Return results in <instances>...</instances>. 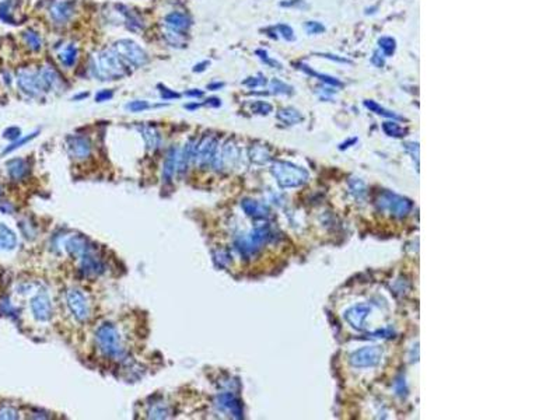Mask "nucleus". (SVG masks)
I'll return each mask as SVG.
<instances>
[{
    "instance_id": "obj_16",
    "label": "nucleus",
    "mask_w": 560,
    "mask_h": 420,
    "mask_svg": "<svg viewBox=\"0 0 560 420\" xmlns=\"http://www.w3.org/2000/svg\"><path fill=\"white\" fill-rule=\"evenodd\" d=\"M370 312H371L370 305H367V304H358V305H354V307L346 311L345 320L354 329H363L364 328L365 320H367V317H368Z\"/></svg>"
},
{
    "instance_id": "obj_36",
    "label": "nucleus",
    "mask_w": 560,
    "mask_h": 420,
    "mask_svg": "<svg viewBox=\"0 0 560 420\" xmlns=\"http://www.w3.org/2000/svg\"><path fill=\"white\" fill-rule=\"evenodd\" d=\"M270 87H272V90H273V92H276V94H286V95H289V94L293 92V88H292L290 85H287L286 83L280 81L279 79L272 80V81H270Z\"/></svg>"
},
{
    "instance_id": "obj_27",
    "label": "nucleus",
    "mask_w": 560,
    "mask_h": 420,
    "mask_svg": "<svg viewBox=\"0 0 560 420\" xmlns=\"http://www.w3.org/2000/svg\"><path fill=\"white\" fill-rule=\"evenodd\" d=\"M277 118L287 125H296L303 121V115L294 108H283L277 112Z\"/></svg>"
},
{
    "instance_id": "obj_56",
    "label": "nucleus",
    "mask_w": 560,
    "mask_h": 420,
    "mask_svg": "<svg viewBox=\"0 0 560 420\" xmlns=\"http://www.w3.org/2000/svg\"><path fill=\"white\" fill-rule=\"evenodd\" d=\"M321 56H322V58H328V59H332V60H338V62H347V60H346V59H340V58H338V56H336V58H335V56H333V55H328V53H322V55H321Z\"/></svg>"
},
{
    "instance_id": "obj_1",
    "label": "nucleus",
    "mask_w": 560,
    "mask_h": 420,
    "mask_svg": "<svg viewBox=\"0 0 560 420\" xmlns=\"http://www.w3.org/2000/svg\"><path fill=\"white\" fill-rule=\"evenodd\" d=\"M92 74L100 80H117L126 74V67L114 51H103L91 62Z\"/></svg>"
},
{
    "instance_id": "obj_42",
    "label": "nucleus",
    "mask_w": 560,
    "mask_h": 420,
    "mask_svg": "<svg viewBox=\"0 0 560 420\" xmlns=\"http://www.w3.org/2000/svg\"><path fill=\"white\" fill-rule=\"evenodd\" d=\"M213 256H215V262L219 266H226L230 262V255H228L227 251H217L213 254Z\"/></svg>"
},
{
    "instance_id": "obj_23",
    "label": "nucleus",
    "mask_w": 560,
    "mask_h": 420,
    "mask_svg": "<svg viewBox=\"0 0 560 420\" xmlns=\"http://www.w3.org/2000/svg\"><path fill=\"white\" fill-rule=\"evenodd\" d=\"M241 207L248 216L254 217V219H263L269 215V210L263 204L252 199H244L241 202Z\"/></svg>"
},
{
    "instance_id": "obj_13",
    "label": "nucleus",
    "mask_w": 560,
    "mask_h": 420,
    "mask_svg": "<svg viewBox=\"0 0 560 420\" xmlns=\"http://www.w3.org/2000/svg\"><path fill=\"white\" fill-rule=\"evenodd\" d=\"M216 405L222 407L223 410H227L235 419H242V405L240 399L233 392H222L216 398Z\"/></svg>"
},
{
    "instance_id": "obj_46",
    "label": "nucleus",
    "mask_w": 560,
    "mask_h": 420,
    "mask_svg": "<svg viewBox=\"0 0 560 420\" xmlns=\"http://www.w3.org/2000/svg\"><path fill=\"white\" fill-rule=\"evenodd\" d=\"M256 55H261V59L263 60V62H266L267 65L273 66V67H276V69H282V65H280V63H277L276 60L269 59V58H267L266 52H263V51H256Z\"/></svg>"
},
{
    "instance_id": "obj_31",
    "label": "nucleus",
    "mask_w": 560,
    "mask_h": 420,
    "mask_svg": "<svg viewBox=\"0 0 560 420\" xmlns=\"http://www.w3.org/2000/svg\"><path fill=\"white\" fill-rule=\"evenodd\" d=\"M300 69L301 70H304V72H307L308 74H311V76H315V77H318L321 81H324V83H326V84H331V85H335V87H342V83L339 81L338 79H335V77H332V76H326V74H319V73L314 72V70H311L308 66L306 65H300Z\"/></svg>"
},
{
    "instance_id": "obj_40",
    "label": "nucleus",
    "mask_w": 560,
    "mask_h": 420,
    "mask_svg": "<svg viewBox=\"0 0 560 420\" xmlns=\"http://www.w3.org/2000/svg\"><path fill=\"white\" fill-rule=\"evenodd\" d=\"M0 419H19V412L12 406H0Z\"/></svg>"
},
{
    "instance_id": "obj_4",
    "label": "nucleus",
    "mask_w": 560,
    "mask_h": 420,
    "mask_svg": "<svg viewBox=\"0 0 560 420\" xmlns=\"http://www.w3.org/2000/svg\"><path fill=\"white\" fill-rule=\"evenodd\" d=\"M270 238L272 233L267 227H258L251 231L249 236L240 237L235 241V247L244 258H249L261 250L262 245H265Z\"/></svg>"
},
{
    "instance_id": "obj_7",
    "label": "nucleus",
    "mask_w": 560,
    "mask_h": 420,
    "mask_svg": "<svg viewBox=\"0 0 560 420\" xmlns=\"http://www.w3.org/2000/svg\"><path fill=\"white\" fill-rule=\"evenodd\" d=\"M217 146H219L217 139L215 136H210V135H205L195 145L194 158L202 170H208L209 165L213 164V160H215L216 153L219 149Z\"/></svg>"
},
{
    "instance_id": "obj_43",
    "label": "nucleus",
    "mask_w": 560,
    "mask_h": 420,
    "mask_svg": "<svg viewBox=\"0 0 560 420\" xmlns=\"http://www.w3.org/2000/svg\"><path fill=\"white\" fill-rule=\"evenodd\" d=\"M306 28L308 34H319L325 31V27L322 26L321 23H318V21H308Z\"/></svg>"
},
{
    "instance_id": "obj_28",
    "label": "nucleus",
    "mask_w": 560,
    "mask_h": 420,
    "mask_svg": "<svg viewBox=\"0 0 560 420\" xmlns=\"http://www.w3.org/2000/svg\"><path fill=\"white\" fill-rule=\"evenodd\" d=\"M169 413H171V409H169L168 403H164V402L154 403L149 409L150 419H165V417H168Z\"/></svg>"
},
{
    "instance_id": "obj_38",
    "label": "nucleus",
    "mask_w": 560,
    "mask_h": 420,
    "mask_svg": "<svg viewBox=\"0 0 560 420\" xmlns=\"http://www.w3.org/2000/svg\"><path fill=\"white\" fill-rule=\"evenodd\" d=\"M251 110L255 114H261V115H266L269 112H272V105L267 104L265 101H256L254 104L251 105Z\"/></svg>"
},
{
    "instance_id": "obj_22",
    "label": "nucleus",
    "mask_w": 560,
    "mask_h": 420,
    "mask_svg": "<svg viewBox=\"0 0 560 420\" xmlns=\"http://www.w3.org/2000/svg\"><path fill=\"white\" fill-rule=\"evenodd\" d=\"M137 129H139V132L142 133V136H143L144 142H146L147 149H149V150H156L157 147L160 146V142H161L160 133L157 132L156 128H153V126H149V125H139L137 126Z\"/></svg>"
},
{
    "instance_id": "obj_45",
    "label": "nucleus",
    "mask_w": 560,
    "mask_h": 420,
    "mask_svg": "<svg viewBox=\"0 0 560 420\" xmlns=\"http://www.w3.org/2000/svg\"><path fill=\"white\" fill-rule=\"evenodd\" d=\"M20 136H21V131H20L19 128H14V126H12V128H9V129L3 132V138L9 139V140H13V142L20 139Z\"/></svg>"
},
{
    "instance_id": "obj_9",
    "label": "nucleus",
    "mask_w": 560,
    "mask_h": 420,
    "mask_svg": "<svg viewBox=\"0 0 560 420\" xmlns=\"http://www.w3.org/2000/svg\"><path fill=\"white\" fill-rule=\"evenodd\" d=\"M17 84L21 88V91L31 97H38L42 92L46 91L45 85L42 83L38 73H33L30 70H20L17 74Z\"/></svg>"
},
{
    "instance_id": "obj_18",
    "label": "nucleus",
    "mask_w": 560,
    "mask_h": 420,
    "mask_svg": "<svg viewBox=\"0 0 560 420\" xmlns=\"http://www.w3.org/2000/svg\"><path fill=\"white\" fill-rule=\"evenodd\" d=\"M73 12H74V3L73 2H60L51 9V17L58 24H63V23L72 19Z\"/></svg>"
},
{
    "instance_id": "obj_41",
    "label": "nucleus",
    "mask_w": 560,
    "mask_h": 420,
    "mask_svg": "<svg viewBox=\"0 0 560 420\" xmlns=\"http://www.w3.org/2000/svg\"><path fill=\"white\" fill-rule=\"evenodd\" d=\"M242 84L248 85V87H251V88H255V87H261V85L266 84V79H265L263 76H256V77H248L247 80H244V81H242Z\"/></svg>"
},
{
    "instance_id": "obj_14",
    "label": "nucleus",
    "mask_w": 560,
    "mask_h": 420,
    "mask_svg": "<svg viewBox=\"0 0 560 420\" xmlns=\"http://www.w3.org/2000/svg\"><path fill=\"white\" fill-rule=\"evenodd\" d=\"M80 272L87 277H96L104 272V265L101 262V259L96 255V251L80 258Z\"/></svg>"
},
{
    "instance_id": "obj_51",
    "label": "nucleus",
    "mask_w": 560,
    "mask_h": 420,
    "mask_svg": "<svg viewBox=\"0 0 560 420\" xmlns=\"http://www.w3.org/2000/svg\"><path fill=\"white\" fill-rule=\"evenodd\" d=\"M381 56H384V55H381ZM378 53H374V56H372V63L376 66H378V67H383L384 66V59L381 58Z\"/></svg>"
},
{
    "instance_id": "obj_47",
    "label": "nucleus",
    "mask_w": 560,
    "mask_h": 420,
    "mask_svg": "<svg viewBox=\"0 0 560 420\" xmlns=\"http://www.w3.org/2000/svg\"><path fill=\"white\" fill-rule=\"evenodd\" d=\"M112 95H114V92H112V91H108V90H103V91L97 92V95H96V101H97V102H104V101H108V99H111Z\"/></svg>"
},
{
    "instance_id": "obj_10",
    "label": "nucleus",
    "mask_w": 560,
    "mask_h": 420,
    "mask_svg": "<svg viewBox=\"0 0 560 420\" xmlns=\"http://www.w3.org/2000/svg\"><path fill=\"white\" fill-rule=\"evenodd\" d=\"M383 359V350L378 346H367L354 352L350 356V363L352 366L358 368L364 367H374Z\"/></svg>"
},
{
    "instance_id": "obj_54",
    "label": "nucleus",
    "mask_w": 560,
    "mask_h": 420,
    "mask_svg": "<svg viewBox=\"0 0 560 420\" xmlns=\"http://www.w3.org/2000/svg\"><path fill=\"white\" fill-rule=\"evenodd\" d=\"M222 87H224V83H212V84H208L209 90H213V91H216V90H220Z\"/></svg>"
},
{
    "instance_id": "obj_17",
    "label": "nucleus",
    "mask_w": 560,
    "mask_h": 420,
    "mask_svg": "<svg viewBox=\"0 0 560 420\" xmlns=\"http://www.w3.org/2000/svg\"><path fill=\"white\" fill-rule=\"evenodd\" d=\"M191 24H192V20L186 14L179 13V12H172L165 17V26L172 31H178V33L186 31Z\"/></svg>"
},
{
    "instance_id": "obj_26",
    "label": "nucleus",
    "mask_w": 560,
    "mask_h": 420,
    "mask_svg": "<svg viewBox=\"0 0 560 420\" xmlns=\"http://www.w3.org/2000/svg\"><path fill=\"white\" fill-rule=\"evenodd\" d=\"M16 245H17V237H16V234L7 227L6 224H0V248L13 250Z\"/></svg>"
},
{
    "instance_id": "obj_48",
    "label": "nucleus",
    "mask_w": 560,
    "mask_h": 420,
    "mask_svg": "<svg viewBox=\"0 0 560 420\" xmlns=\"http://www.w3.org/2000/svg\"><path fill=\"white\" fill-rule=\"evenodd\" d=\"M161 98H164V99L179 98V94H178V92L171 91V90H169V88H167V87H163V90H161Z\"/></svg>"
},
{
    "instance_id": "obj_50",
    "label": "nucleus",
    "mask_w": 560,
    "mask_h": 420,
    "mask_svg": "<svg viewBox=\"0 0 560 420\" xmlns=\"http://www.w3.org/2000/svg\"><path fill=\"white\" fill-rule=\"evenodd\" d=\"M406 149L411 151L413 158H416V161L419 160V146L417 143H406Z\"/></svg>"
},
{
    "instance_id": "obj_11",
    "label": "nucleus",
    "mask_w": 560,
    "mask_h": 420,
    "mask_svg": "<svg viewBox=\"0 0 560 420\" xmlns=\"http://www.w3.org/2000/svg\"><path fill=\"white\" fill-rule=\"evenodd\" d=\"M66 145H67L69 154L77 161L85 160L91 156V142L85 136H77V135L69 136L66 140Z\"/></svg>"
},
{
    "instance_id": "obj_37",
    "label": "nucleus",
    "mask_w": 560,
    "mask_h": 420,
    "mask_svg": "<svg viewBox=\"0 0 560 420\" xmlns=\"http://www.w3.org/2000/svg\"><path fill=\"white\" fill-rule=\"evenodd\" d=\"M125 108L131 112H142V111H146V110H149L150 104L147 102V101H143V99H135V101L128 102Z\"/></svg>"
},
{
    "instance_id": "obj_29",
    "label": "nucleus",
    "mask_w": 560,
    "mask_h": 420,
    "mask_svg": "<svg viewBox=\"0 0 560 420\" xmlns=\"http://www.w3.org/2000/svg\"><path fill=\"white\" fill-rule=\"evenodd\" d=\"M23 38H24V41H26L27 46H28L30 49L35 51V52L42 48V40H41V37L38 35V33H35L34 30H27V31H24V33H23Z\"/></svg>"
},
{
    "instance_id": "obj_33",
    "label": "nucleus",
    "mask_w": 560,
    "mask_h": 420,
    "mask_svg": "<svg viewBox=\"0 0 560 420\" xmlns=\"http://www.w3.org/2000/svg\"><path fill=\"white\" fill-rule=\"evenodd\" d=\"M38 131H35L34 133H31V135H28V136H26V138H21V139H17V140H14L12 145L9 146V147H6L5 150H3V156H6V154H9V153H12V151L17 150L19 147H21V146H24L26 143H28V142H31L33 139H35L37 136H38Z\"/></svg>"
},
{
    "instance_id": "obj_3",
    "label": "nucleus",
    "mask_w": 560,
    "mask_h": 420,
    "mask_svg": "<svg viewBox=\"0 0 560 420\" xmlns=\"http://www.w3.org/2000/svg\"><path fill=\"white\" fill-rule=\"evenodd\" d=\"M272 174L282 188H297L308 181V172L304 168L286 161H276L272 165Z\"/></svg>"
},
{
    "instance_id": "obj_39",
    "label": "nucleus",
    "mask_w": 560,
    "mask_h": 420,
    "mask_svg": "<svg viewBox=\"0 0 560 420\" xmlns=\"http://www.w3.org/2000/svg\"><path fill=\"white\" fill-rule=\"evenodd\" d=\"M165 38H167V41H168L169 44H172L174 46L183 44L182 34L178 33V31H172V30H168V31L165 33Z\"/></svg>"
},
{
    "instance_id": "obj_19",
    "label": "nucleus",
    "mask_w": 560,
    "mask_h": 420,
    "mask_svg": "<svg viewBox=\"0 0 560 420\" xmlns=\"http://www.w3.org/2000/svg\"><path fill=\"white\" fill-rule=\"evenodd\" d=\"M176 160H178V150L175 146H172L168 151L167 156L164 158L163 163V181L164 184H169L172 181V177L176 171Z\"/></svg>"
},
{
    "instance_id": "obj_24",
    "label": "nucleus",
    "mask_w": 560,
    "mask_h": 420,
    "mask_svg": "<svg viewBox=\"0 0 560 420\" xmlns=\"http://www.w3.org/2000/svg\"><path fill=\"white\" fill-rule=\"evenodd\" d=\"M7 171H9V175L12 179L19 181V179H23L27 175L28 165L23 158H14V160H10L7 163Z\"/></svg>"
},
{
    "instance_id": "obj_34",
    "label": "nucleus",
    "mask_w": 560,
    "mask_h": 420,
    "mask_svg": "<svg viewBox=\"0 0 560 420\" xmlns=\"http://www.w3.org/2000/svg\"><path fill=\"white\" fill-rule=\"evenodd\" d=\"M378 44H380V48H381V51H383V55H385V56H391L392 53L395 52V40L394 38H391V37H384V38H381V40L378 41Z\"/></svg>"
},
{
    "instance_id": "obj_25",
    "label": "nucleus",
    "mask_w": 560,
    "mask_h": 420,
    "mask_svg": "<svg viewBox=\"0 0 560 420\" xmlns=\"http://www.w3.org/2000/svg\"><path fill=\"white\" fill-rule=\"evenodd\" d=\"M249 158L255 164H266L270 160V153L266 146L262 145H252L249 147Z\"/></svg>"
},
{
    "instance_id": "obj_5",
    "label": "nucleus",
    "mask_w": 560,
    "mask_h": 420,
    "mask_svg": "<svg viewBox=\"0 0 560 420\" xmlns=\"http://www.w3.org/2000/svg\"><path fill=\"white\" fill-rule=\"evenodd\" d=\"M377 204L381 210L388 212L390 215H392L394 217H399V219L408 216L411 213L412 207H413L412 200L399 196V195H395V193L388 192V190H385L380 195Z\"/></svg>"
},
{
    "instance_id": "obj_44",
    "label": "nucleus",
    "mask_w": 560,
    "mask_h": 420,
    "mask_svg": "<svg viewBox=\"0 0 560 420\" xmlns=\"http://www.w3.org/2000/svg\"><path fill=\"white\" fill-rule=\"evenodd\" d=\"M277 30H279V33L282 34V37H283L285 40L287 41L294 40V31L292 27L286 26V24H280V26H277Z\"/></svg>"
},
{
    "instance_id": "obj_8",
    "label": "nucleus",
    "mask_w": 560,
    "mask_h": 420,
    "mask_svg": "<svg viewBox=\"0 0 560 420\" xmlns=\"http://www.w3.org/2000/svg\"><path fill=\"white\" fill-rule=\"evenodd\" d=\"M66 301L67 307L72 311L73 317L78 322H85L90 318V305L85 298V295L77 289L67 290L66 293Z\"/></svg>"
},
{
    "instance_id": "obj_21",
    "label": "nucleus",
    "mask_w": 560,
    "mask_h": 420,
    "mask_svg": "<svg viewBox=\"0 0 560 420\" xmlns=\"http://www.w3.org/2000/svg\"><path fill=\"white\" fill-rule=\"evenodd\" d=\"M194 150H195V140L191 139V140H188L185 143L182 151L179 153L178 160H176V172L179 175H182L183 172L188 170L189 161L194 158Z\"/></svg>"
},
{
    "instance_id": "obj_12",
    "label": "nucleus",
    "mask_w": 560,
    "mask_h": 420,
    "mask_svg": "<svg viewBox=\"0 0 560 420\" xmlns=\"http://www.w3.org/2000/svg\"><path fill=\"white\" fill-rule=\"evenodd\" d=\"M31 311L37 321L46 322L52 317V304L46 291H39L31 300Z\"/></svg>"
},
{
    "instance_id": "obj_32",
    "label": "nucleus",
    "mask_w": 560,
    "mask_h": 420,
    "mask_svg": "<svg viewBox=\"0 0 560 420\" xmlns=\"http://www.w3.org/2000/svg\"><path fill=\"white\" fill-rule=\"evenodd\" d=\"M364 105L370 110V111L376 112V114L381 115V117H387V118H392V119H401V117H398L397 114H394V112L388 111V110H385V108H383V107H380V105H378L377 102H374V101H364Z\"/></svg>"
},
{
    "instance_id": "obj_15",
    "label": "nucleus",
    "mask_w": 560,
    "mask_h": 420,
    "mask_svg": "<svg viewBox=\"0 0 560 420\" xmlns=\"http://www.w3.org/2000/svg\"><path fill=\"white\" fill-rule=\"evenodd\" d=\"M66 250L74 258H83L87 254H90L92 251H96L94 245H91V243L81 236H74L72 238L67 240L66 243Z\"/></svg>"
},
{
    "instance_id": "obj_57",
    "label": "nucleus",
    "mask_w": 560,
    "mask_h": 420,
    "mask_svg": "<svg viewBox=\"0 0 560 420\" xmlns=\"http://www.w3.org/2000/svg\"><path fill=\"white\" fill-rule=\"evenodd\" d=\"M88 94L87 92H83V94H78V95H76V97H73V99H81V98H85Z\"/></svg>"
},
{
    "instance_id": "obj_20",
    "label": "nucleus",
    "mask_w": 560,
    "mask_h": 420,
    "mask_svg": "<svg viewBox=\"0 0 560 420\" xmlns=\"http://www.w3.org/2000/svg\"><path fill=\"white\" fill-rule=\"evenodd\" d=\"M38 74L39 77H41V80H42L44 85H45L46 91H49V90H56V88H59L60 85L63 84V80H62V77L59 76V73L56 72L53 67L45 66L44 69L39 70Z\"/></svg>"
},
{
    "instance_id": "obj_53",
    "label": "nucleus",
    "mask_w": 560,
    "mask_h": 420,
    "mask_svg": "<svg viewBox=\"0 0 560 420\" xmlns=\"http://www.w3.org/2000/svg\"><path fill=\"white\" fill-rule=\"evenodd\" d=\"M188 97H203V91H201V90H191V91H186L185 92Z\"/></svg>"
},
{
    "instance_id": "obj_30",
    "label": "nucleus",
    "mask_w": 560,
    "mask_h": 420,
    "mask_svg": "<svg viewBox=\"0 0 560 420\" xmlns=\"http://www.w3.org/2000/svg\"><path fill=\"white\" fill-rule=\"evenodd\" d=\"M76 59H77V48L73 45V44L66 46L65 49L60 52V60H62V63H63L65 66H67V67H70V66L74 65Z\"/></svg>"
},
{
    "instance_id": "obj_55",
    "label": "nucleus",
    "mask_w": 560,
    "mask_h": 420,
    "mask_svg": "<svg viewBox=\"0 0 560 420\" xmlns=\"http://www.w3.org/2000/svg\"><path fill=\"white\" fill-rule=\"evenodd\" d=\"M208 105H212V107H220L222 102H220V99L219 98H209Z\"/></svg>"
},
{
    "instance_id": "obj_2",
    "label": "nucleus",
    "mask_w": 560,
    "mask_h": 420,
    "mask_svg": "<svg viewBox=\"0 0 560 420\" xmlns=\"http://www.w3.org/2000/svg\"><path fill=\"white\" fill-rule=\"evenodd\" d=\"M96 342H97L98 349L107 357H112V359L124 357L125 348L122 345V339H121L117 327L111 322H105L98 327L96 331Z\"/></svg>"
},
{
    "instance_id": "obj_49",
    "label": "nucleus",
    "mask_w": 560,
    "mask_h": 420,
    "mask_svg": "<svg viewBox=\"0 0 560 420\" xmlns=\"http://www.w3.org/2000/svg\"><path fill=\"white\" fill-rule=\"evenodd\" d=\"M303 5H304L303 0H285V2L280 3V6L283 7H296V6L303 7Z\"/></svg>"
},
{
    "instance_id": "obj_6",
    "label": "nucleus",
    "mask_w": 560,
    "mask_h": 420,
    "mask_svg": "<svg viewBox=\"0 0 560 420\" xmlns=\"http://www.w3.org/2000/svg\"><path fill=\"white\" fill-rule=\"evenodd\" d=\"M115 52L119 55L121 59L126 60L129 65L135 67H142L149 62V56L144 52L140 46L137 45L135 41L131 40H119L114 45Z\"/></svg>"
},
{
    "instance_id": "obj_52",
    "label": "nucleus",
    "mask_w": 560,
    "mask_h": 420,
    "mask_svg": "<svg viewBox=\"0 0 560 420\" xmlns=\"http://www.w3.org/2000/svg\"><path fill=\"white\" fill-rule=\"evenodd\" d=\"M208 66H209V62H206V60H205V62L199 63V65H195V67H194V72H195V73L196 72H203V70H205V69H206Z\"/></svg>"
},
{
    "instance_id": "obj_35",
    "label": "nucleus",
    "mask_w": 560,
    "mask_h": 420,
    "mask_svg": "<svg viewBox=\"0 0 560 420\" xmlns=\"http://www.w3.org/2000/svg\"><path fill=\"white\" fill-rule=\"evenodd\" d=\"M383 129H384V132L388 136H392V138H402V136H405V133H406L395 122H385L384 125H383Z\"/></svg>"
}]
</instances>
